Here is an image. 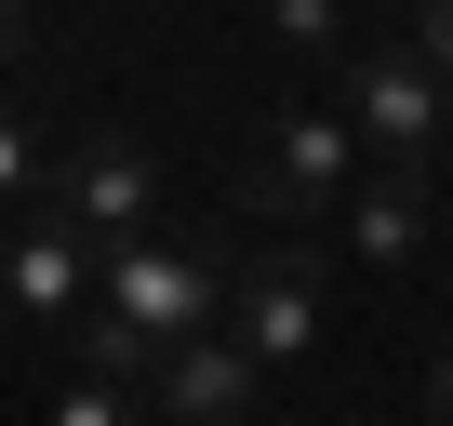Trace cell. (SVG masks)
<instances>
[{"label":"cell","instance_id":"6da1fadb","mask_svg":"<svg viewBox=\"0 0 453 426\" xmlns=\"http://www.w3.org/2000/svg\"><path fill=\"white\" fill-rule=\"evenodd\" d=\"M320 67H334V107H347V133H360L373 160H413V173H440L453 80H440L413 41H347V54H320Z\"/></svg>","mask_w":453,"mask_h":426},{"label":"cell","instance_id":"7a4b0ae2","mask_svg":"<svg viewBox=\"0 0 453 426\" xmlns=\"http://www.w3.org/2000/svg\"><path fill=\"white\" fill-rule=\"evenodd\" d=\"M347 173H360L347 107H280V120L254 133V160L226 173V200H241L254 227H320V213L347 200Z\"/></svg>","mask_w":453,"mask_h":426},{"label":"cell","instance_id":"3957f363","mask_svg":"<svg viewBox=\"0 0 453 426\" xmlns=\"http://www.w3.org/2000/svg\"><path fill=\"white\" fill-rule=\"evenodd\" d=\"M41 213H67L81 240H134V227H160V213H173V173H160L147 133L94 120L67 160H41Z\"/></svg>","mask_w":453,"mask_h":426},{"label":"cell","instance_id":"277c9868","mask_svg":"<svg viewBox=\"0 0 453 426\" xmlns=\"http://www.w3.org/2000/svg\"><path fill=\"white\" fill-rule=\"evenodd\" d=\"M213 333L241 346V360H307V346H320V240H307V227L241 240V254H226V307H213Z\"/></svg>","mask_w":453,"mask_h":426},{"label":"cell","instance_id":"5b68a950","mask_svg":"<svg viewBox=\"0 0 453 426\" xmlns=\"http://www.w3.org/2000/svg\"><path fill=\"white\" fill-rule=\"evenodd\" d=\"M134 413L147 426H267V360H241L226 333H173V346H147Z\"/></svg>","mask_w":453,"mask_h":426},{"label":"cell","instance_id":"8992f818","mask_svg":"<svg viewBox=\"0 0 453 426\" xmlns=\"http://www.w3.org/2000/svg\"><path fill=\"white\" fill-rule=\"evenodd\" d=\"M94 307V240L67 227V213H0V320L14 333H67Z\"/></svg>","mask_w":453,"mask_h":426},{"label":"cell","instance_id":"52a82bcc","mask_svg":"<svg viewBox=\"0 0 453 426\" xmlns=\"http://www.w3.org/2000/svg\"><path fill=\"white\" fill-rule=\"evenodd\" d=\"M426 186L440 173H413V160H387V173H347V200L320 213V227L373 267V280H400V267H426Z\"/></svg>","mask_w":453,"mask_h":426},{"label":"cell","instance_id":"ba28073f","mask_svg":"<svg viewBox=\"0 0 453 426\" xmlns=\"http://www.w3.org/2000/svg\"><path fill=\"white\" fill-rule=\"evenodd\" d=\"M280 54H347V0H254Z\"/></svg>","mask_w":453,"mask_h":426},{"label":"cell","instance_id":"9c48e42d","mask_svg":"<svg viewBox=\"0 0 453 426\" xmlns=\"http://www.w3.org/2000/svg\"><path fill=\"white\" fill-rule=\"evenodd\" d=\"M54 426H134V373H94V360H81V373L54 386Z\"/></svg>","mask_w":453,"mask_h":426},{"label":"cell","instance_id":"30bf717a","mask_svg":"<svg viewBox=\"0 0 453 426\" xmlns=\"http://www.w3.org/2000/svg\"><path fill=\"white\" fill-rule=\"evenodd\" d=\"M27 200H41V120L0 107V213H27Z\"/></svg>","mask_w":453,"mask_h":426},{"label":"cell","instance_id":"8fae6325","mask_svg":"<svg viewBox=\"0 0 453 426\" xmlns=\"http://www.w3.org/2000/svg\"><path fill=\"white\" fill-rule=\"evenodd\" d=\"M400 41H413V54L453 80V0H400Z\"/></svg>","mask_w":453,"mask_h":426},{"label":"cell","instance_id":"7c38bea8","mask_svg":"<svg viewBox=\"0 0 453 426\" xmlns=\"http://www.w3.org/2000/svg\"><path fill=\"white\" fill-rule=\"evenodd\" d=\"M426 426H453V346H426Z\"/></svg>","mask_w":453,"mask_h":426},{"label":"cell","instance_id":"4fadbf2b","mask_svg":"<svg viewBox=\"0 0 453 426\" xmlns=\"http://www.w3.org/2000/svg\"><path fill=\"white\" fill-rule=\"evenodd\" d=\"M27 54V0H0V67H14Z\"/></svg>","mask_w":453,"mask_h":426}]
</instances>
